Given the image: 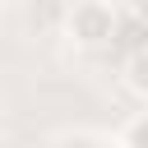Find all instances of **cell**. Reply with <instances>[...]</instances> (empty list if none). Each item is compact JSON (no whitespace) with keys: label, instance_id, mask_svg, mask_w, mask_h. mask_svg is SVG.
<instances>
[{"label":"cell","instance_id":"6da1fadb","mask_svg":"<svg viewBox=\"0 0 148 148\" xmlns=\"http://www.w3.org/2000/svg\"><path fill=\"white\" fill-rule=\"evenodd\" d=\"M116 28H120V14H116L111 0H74V9L65 14V32H69V42L83 46V51L106 46V42L116 37Z\"/></svg>","mask_w":148,"mask_h":148},{"label":"cell","instance_id":"277c9868","mask_svg":"<svg viewBox=\"0 0 148 148\" xmlns=\"http://www.w3.org/2000/svg\"><path fill=\"white\" fill-rule=\"evenodd\" d=\"M130 14H134L139 23H148V0H130Z\"/></svg>","mask_w":148,"mask_h":148},{"label":"cell","instance_id":"3957f363","mask_svg":"<svg viewBox=\"0 0 148 148\" xmlns=\"http://www.w3.org/2000/svg\"><path fill=\"white\" fill-rule=\"evenodd\" d=\"M120 139H125V148H148V111H143V116H134V120L125 125V134H120Z\"/></svg>","mask_w":148,"mask_h":148},{"label":"cell","instance_id":"5b68a950","mask_svg":"<svg viewBox=\"0 0 148 148\" xmlns=\"http://www.w3.org/2000/svg\"><path fill=\"white\" fill-rule=\"evenodd\" d=\"M79 148H125V139H92V143H79Z\"/></svg>","mask_w":148,"mask_h":148},{"label":"cell","instance_id":"7a4b0ae2","mask_svg":"<svg viewBox=\"0 0 148 148\" xmlns=\"http://www.w3.org/2000/svg\"><path fill=\"white\" fill-rule=\"evenodd\" d=\"M125 83H130V92H134V97H143V102H148V46L130 51V60H125Z\"/></svg>","mask_w":148,"mask_h":148}]
</instances>
